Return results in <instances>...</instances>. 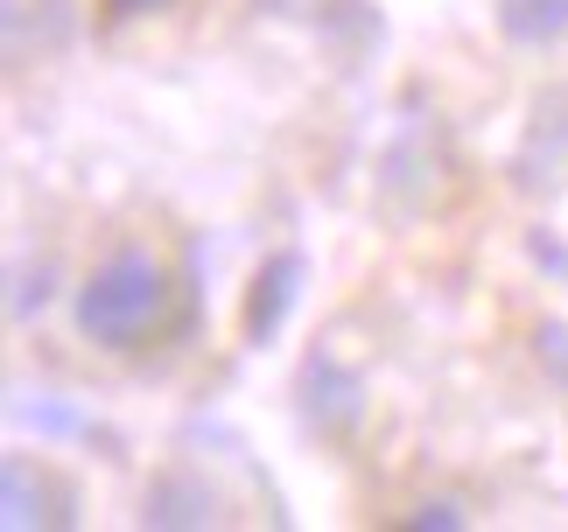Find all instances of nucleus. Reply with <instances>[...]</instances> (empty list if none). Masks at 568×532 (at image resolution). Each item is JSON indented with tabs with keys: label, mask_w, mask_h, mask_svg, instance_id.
I'll return each instance as SVG.
<instances>
[{
	"label": "nucleus",
	"mask_w": 568,
	"mask_h": 532,
	"mask_svg": "<svg viewBox=\"0 0 568 532\" xmlns=\"http://www.w3.org/2000/svg\"><path fill=\"white\" fill-rule=\"evenodd\" d=\"M183 308H190V280L169 253V238L120 232L71 280V337L92 358H148L183 329Z\"/></svg>",
	"instance_id": "1"
},
{
	"label": "nucleus",
	"mask_w": 568,
	"mask_h": 532,
	"mask_svg": "<svg viewBox=\"0 0 568 532\" xmlns=\"http://www.w3.org/2000/svg\"><path fill=\"white\" fill-rule=\"evenodd\" d=\"M78 519V491L63 483L50 456L14 449L8 456V525H71Z\"/></svg>",
	"instance_id": "2"
},
{
	"label": "nucleus",
	"mask_w": 568,
	"mask_h": 532,
	"mask_svg": "<svg viewBox=\"0 0 568 532\" xmlns=\"http://www.w3.org/2000/svg\"><path fill=\"white\" fill-rule=\"evenodd\" d=\"M498 29L519 50H555L568 42V0H498Z\"/></svg>",
	"instance_id": "3"
},
{
	"label": "nucleus",
	"mask_w": 568,
	"mask_h": 532,
	"mask_svg": "<svg viewBox=\"0 0 568 532\" xmlns=\"http://www.w3.org/2000/svg\"><path fill=\"white\" fill-rule=\"evenodd\" d=\"M113 21H141V14H162V8H176V0H99Z\"/></svg>",
	"instance_id": "4"
}]
</instances>
